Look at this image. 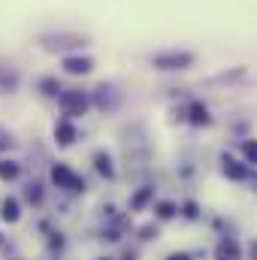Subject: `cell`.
Masks as SVG:
<instances>
[{
  "label": "cell",
  "mask_w": 257,
  "mask_h": 260,
  "mask_svg": "<svg viewBox=\"0 0 257 260\" xmlns=\"http://www.w3.org/2000/svg\"><path fill=\"white\" fill-rule=\"evenodd\" d=\"M191 61H194L191 55H176V52H173V55H157V58H154V64L160 67V70H182V67H188Z\"/></svg>",
  "instance_id": "3"
},
{
  "label": "cell",
  "mask_w": 257,
  "mask_h": 260,
  "mask_svg": "<svg viewBox=\"0 0 257 260\" xmlns=\"http://www.w3.org/2000/svg\"><path fill=\"white\" fill-rule=\"evenodd\" d=\"M0 215H3V221H15V218H18V203H15V200H6Z\"/></svg>",
  "instance_id": "9"
},
{
  "label": "cell",
  "mask_w": 257,
  "mask_h": 260,
  "mask_svg": "<svg viewBox=\"0 0 257 260\" xmlns=\"http://www.w3.org/2000/svg\"><path fill=\"white\" fill-rule=\"evenodd\" d=\"M224 160V173H227V179H233V182H245L248 179V167L245 164H239V160H233V157H221Z\"/></svg>",
  "instance_id": "4"
},
{
  "label": "cell",
  "mask_w": 257,
  "mask_h": 260,
  "mask_svg": "<svg viewBox=\"0 0 257 260\" xmlns=\"http://www.w3.org/2000/svg\"><path fill=\"white\" fill-rule=\"evenodd\" d=\"M148 197H151V188H145V191H139V194L133 197V209H139V206H142V203H145Z\"/></svg>",
  "instance_id": "11"
},
{
  "label": "cell",
  "mask_w": 257,
  "mask_h": 260,
  "mask_svg": "<svg viewBox=\"0 0 257 260\" xmlns=\"http://www.w3.org/2000/svg\"><path fill=\"white\" fill-rule=\"evenodd\" d=\"M191 121L194 124H206V121H209V112H206L203 103H194L191 106Z\"/></svg>",
  "instance_id": "8"
},
{
  "label": "cell",
  "mask_w": 257,
  "mask_h": 260,
  "mask_svg": "<svg viewBox=\"0 0 257 260\" xmlns=\"http://www.w3.org/2000/svg\"><path fill=\"white\" fill-rule=\"evenodd\" d=\"M170 260H188V254H170Z\"/></svg>",
  "instance_id": "16"
},
{
  "label": "cell",
  "mask_w": 257,
  "mask_h": 260,
  "mask_svg": "<svg viewBox=\"0 0 257 260\" xmlns=\"http://www.w3.org/2000/svg\"><path fill=\"white\" fill-rule=\"evenodd\" d=\"M64 70L67 73H88V70H91V61H88V58H67Z\"/></svg>",
  "instance_id": "7"
},
{
  "label": "cell",
  "mask_w": 257,
  "mask_h": 260,
  "mask_svg": "<svg viewBox=\"0 0 257 260\" xmlns=\"http://www.w3.org/2000/svg\"><path fill=\"white\" fill-rule=\"evenodd\" d=\"M15 173H18V170H15L12 164H3V167H0V176H3V179H15Z\"/></svg>",
  "instance_id": "13"
},
{
  "label": "cell",
  "mask_w": 257,
  "mask_h": 260,
  "mask_svg": "<svg viewBox=\"0 0 257 260\" xmlns=\"http://www.w3.org/2000/svg\"><path fill=\"white\" fill-rule=\"evenodd\" d=\"M97 170H100V173H112V167H109V157L97 154Z\"/></svg>",
  "instance_id": "12"
},
{
  "label": "cell",
  "mask_w": 257,
  "mask_h": 260,
  "mask_svg": "<svg viewBox=\"0 0 257 260\" xmlns=\"http://www.w3.org/2000/svg\"><path fill=\"white\" fill-rule=\"evenodd\" d=\"M248 254H251V260H257V239L251 242V248H248Z\"/></svg>",
  "instance_id": "15"
},
{
  "label": "cell",
  "mask_w": 257,
  "mask_h": 260,
  "mask_svg": "<svg viewBox=\"0 0 257 260\" xmlns=\"http://www.w3.org/2000/svg\"><path fill=\"white\" fill-rule=\"evenodd\" d=\"M52 182H55L58 188H70V191H79V188H82V182H79L67 167H55V170H52Z\"/></svg>",
  "instance_id": "2"
},
{
  "label": "cell",
  "mask_w": 257,
  "mask_h": 260,
  "mask_svg": "<svg viewBox=\"0 0 257 260\" xmlns=\"http://www.w3.org/2000/svg\"><path fill=\"white\" fill-rule=\"evenodd\" d=\"M242 151H245V160H248V164H257V139L245 142V145H242Z\"/></svg>",
  "instance_id": "10"
},
{
  "label": "cell",
  "mask_w": 257,
  "mask_h": 260,
  "mask_svg": "<svg viewBox=\"0 0 257 260\" xmlns=\"http://www.w3.org/2000/svg\"><path fill=\"white\" fill-rule=\"evenodd\" d=\"M173 212H176V209H173V203H160V206H157V215H160V218H170Z\"/></svg>",
  "instance_id": "14"
},
{
  "label": "cell",
  "mask_w": 257,
  "mask_h": 260,
  "mask_svg": "<svg viewBox=\"0 0 257 260\" xmlns=\"http://www.w3.org/2000/svg\"><path fill=\"white\" fill-rule=\"evenodd\" d=\"M215 260H242L239 245H236L233 239H221V242L215 245Z\"/></svg>",
  "instance_id": "5"
},
{
  "label": "cell",
  "mask_w": 257,
  "mask_h": 260,
  "mask_svg": "<svg viewBox=\"0 0 257 260\" xmlns=\"http://www.w3.org/2000/svg\"><path fill=\"white\" fill-rule=\"evenodd\" d=\"M55 136H58V142H61V145H70V142H73V136H76V130H73V124H70V121H58Z\"/></svg>",
  "instance_id": "6"
},
{
  "label": "cell",
  "mask_w": 257,
  "mask_h": 260,
  "mask_svg": "<svg viewBox=\"0 0 257 260\" xmlns=\"http://www.w3.org/2000/svg\"><path fill=\"white\" fill-rule=\"evenodd\" d=\"M61 106H64V115H82L88 109V97L82 91H67L61 97Z\"/></svg>",
  "instance_id": "1"
}]
</instances>
